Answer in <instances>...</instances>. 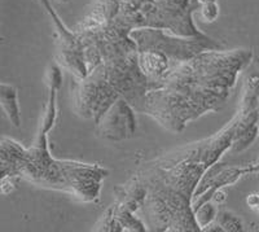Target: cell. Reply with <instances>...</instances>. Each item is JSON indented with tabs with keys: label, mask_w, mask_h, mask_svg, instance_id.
Here are the masks:
<instances>
[{
	"label": "cell",
	"mask_w": 259,
	"mask_h": 232,
	"mask_svg": "<svg viewBox=\"0 0 259 232\" xmlns=\"http://www.w3.org/2000/svg\"><path fill=\"white\" fill-rule=\"evenodd\" d=\"M99 132L103 138L110 140H122L133 136L136 129L133 110L126 101L119 99L101 115V122L97 124Z\"/></svg>",
	"instance_id": "6da1fadb"
},
{
	"label": "cell",
	"mask_w": 259,
	"mask_h": 232,
	"mask_svg": "<svg viewBox=\"0 0 259 232\" xmlns=\"http://www.w3.org/2000/svg\"><path fill=\"white\" fill-rule=\"evenodd\" d=\"M0 101H2V106H3L8 120L11 121V124L16 127H20L21 115L16 87H13L12 85L2 83V86H0Z\"/></svg>",
	"instance_id": "7a4b0ae2"
},
{
	"label": "cell",
	"mask_w": 259,
	"mask_h": 232,
	"mask_svg": "<svg viewBox=\"0 0 259 232\" xmlns=\"http://www.w3.org/2000/svg\"><path fill=\"white\" fill-rule=\"evenodd\" d=\"M217 217V210L211 204L205 203L196 209V223L200 227H207Z\"/></svg>",
	"instance_id": "3957f363"
},
{
	"label": "cell",
	"mask_w": 259,
	"mask_h": 232,
	"mask_svg": "<svg viewBox=\"0 0 259 232\" xmlns=\"http://www.w3.org/2000/svg\"><path fill=\"white\" fill-rule=\"evenodd\" d=\"M217 222L224 231L226 229H228V231H239V229H241V223H240L239 218L228 212H221L219 214H217Z\"/></svg>",
	"instance_id": "277c9868"
},
{
	"label": "cell",
	"mask_w": 259,
	"mask_h": 232,
	"mask_svg": "<svg viewBox=\"0 0 259 232\" xmlns=\"http://www.w3.org/2000/svg\"><path fill=\"white\" fill-rule=\"evenodd\" d=\"M247 205L251 209H259V194H251L246 199Z\"/></svg>",
	"instance_id": "5b68a950"
}]
</instances>
